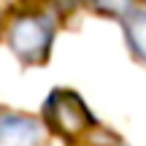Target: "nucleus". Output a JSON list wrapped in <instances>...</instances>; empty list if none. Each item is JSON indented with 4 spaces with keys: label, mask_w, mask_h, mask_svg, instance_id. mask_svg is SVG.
I'll return each mask as SVG.
<instances>
[{
    "label": "nucleus",
    "mask_w": 146,
    "mask_h": 146,
    "mask_svg": "<svg viewBox=\"0 0 146 146\" xmlns=\"http://www.w3.org/2000/svg\"><path fill=\"white\" fill-rule=\"evenodd\" d=\"M43 125L60 138H81L92 130L95 122L92 111L84 106V100L70 89H52V95L43 103Z\"/></svg>",
    "instance_id": "f03ea898"
},
{
    "label": "nucleus",
    "mask_w": 146,
    "mask_h": 146,
    "mask_svg": "<svg viewBox=\"0 0 146 146\" xmlns=\"http://www.w3.org/2000/svg\"><path fill=\"white\" fill-rule=\"evenodd\" d=\"M87 3L92 5V11L114 19H122L130 8H135V0H87Z\"/></svg>",
    "instance_id": "39448f33"
},
{
    "label": "nucleus",
    "mask_w": 146,
    "mask_h": 146,
    "mask_svg": "<svg viewBox=\"0 0 146 146\" xmlns=\"http://www.w3.org/2000/svg\"><path fill=\"white\" fill-rule=\"evenodd\" d=\"M49 127L41 116L0 108V146H43Z\"/></svg>",
    "instance_id": "7ed1b4c3"
},
{
    "label": "nucleus",
    "mask_w": 146,
    "mask_h": 146,
    "mask_svg": "<svg viewBox=\"0 0 146 146\" xmlns=\"http://www.w3.org/2000/svg\"><path fill=\"white\" fill-rule=\"evenodd\" d=\"M122 33L133 60L146 65V5H135L122 16Z\"/></svg>",
    "instance_id": "20e7f679"
},
{
    "label": "nucleus",
    "mask_w": 146,
    "mask_h": 146,
    "mask_svg": "<svg viewBox=\"0 0 146 146\" xmlns=\"http://www.w3.org/2000/svg\"><path fill=\"white\" fill-rule=\"evenodd\" d=\"M57 22L43 11H22L8 22L5 41L22 65H43L52 54Z\"/></svg>",
    "instance_id": "f257e3e1"
},
{
    "label": "nucleus",
    "mask_w": 146,
    "mask_h": 146,
    "mask_svg": "<svg viewBox=\"0 0 146 146\" xmlns=\"http://www.w3.org/2000/svg\"><path fill=\"white\" fill-rule=\"evenodd\" d=\"M57 3H60V5H65V11H70V8H73V5H76V3H78V0H57Z\"/></svg>",
    "instance_id": "423d86ee"
}]
</instances>
